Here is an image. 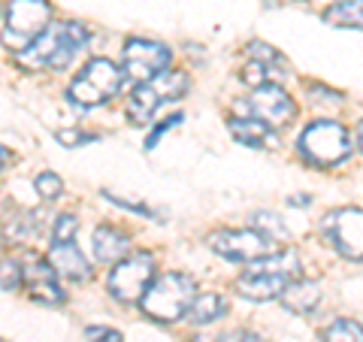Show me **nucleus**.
Returning a JSON list of instances; mask_svg holds the SVG:
<instances>
[{
    "instance_id": "473e14b6",
    "label": "nucleus",
    "mask_w": 363,
    "mask_h": 342,
    "mask_svg": "<svg viewBox=\"0 0 363 342\" xmlns=\"http://www.w3.org/2000/svg\"><path fill=\"white\" fill-rule=\"evenodd\" d=\"M291 203H294V206H300V203H303V206H306V203H309V197H306V194H303V197H294Z\"/></svg>"
},
{
    "instance_id": "72a5a7b5",
    "label": "nucleus",
    "mask_w": 363,
    "mask_h": 342,
    "mask_svg": "<svg viewBox=\"0 0 363 342\" xmlns=\"http://www.w3.org/2000/svg\"><path fill=\"white\" fill-rule=\"evenodd\" d=\"M0 342H4V339H0Z\"/></svg>"
},
{
    "instance_id": "dca6fc26",
    "label": "nucleus",
    "mask_w": 363,
    "mask_h": 342,
    "mask_svg": "<svg viewBox=\"0 0 363 342\" xmlns=\"http://www.w3.org/2000/svg\"><path fill=\"white\" fill-rule=\"evenodd\" d=\"M279 300L285 309L291 312H297V315H306V312H312L318 303H321V288H318V282H288L285 288H281L279 294Z\"/></svg>"
},
{
    "instance_id": "423d86ee",
    "label": "nucleus",
    "mask_w": 363,
    "mask_h": 342,
    "mask_svg": "<svg viewBox=\"0 0 363 342\" xmlns=\"http://www.w3.org/2000/svg\"><path fill=\"white\" fill-rule=\"evenodd\" d=\"M52 18V6L45 0H9L4 43L13 52H21L40 37Z\"/></svg>"
},
{
    "instance_id": "f257e3e1",
    "label": "nucleus",
    "mask_w": 363,
    "mask_h": 342,
    "mask_svg": "<svg viewBox=\"0 0 363 342\" xmlns=\"http://www.w3.org/2000/svg\"><path fill=\"white\" fill-rule=\"evenodd\" d=\"M91 33L79 21H61V25H45V31L33 40L28 49H21L16 55V61L25 70H61L73 61V55L88 45Z\"/></svg>"
},
{
    "instance_id": "cd10ccee",
    "label": "nucleus",
    "mask_w": 363,
    "mask_h": 342,
    "mask_svg": "<svg viewBox=\"0 0 363 342\" xmlns=\"http://www.w3.org/2000/svg\"><path fill=\"white\" fill-rule=\"evenodd\" d=\"M85 339H88V342H124L118 330L104 327V324H91V327H85Z\"/></svg>"
},
{
    "instance_id": "ddd939ff",
    "label": "nucleus",
    "mask_w": 363,
    "mask_h": 342,
    "mask_svg": "<svg viewBox=\"0 0 363 342\" xmlns=\"http://www.w3.org/2000/svg\"><path fill=\"white\" fill-rule=\"evenodd\" d=\"M49 267L55 270V276H64V279H88L91 276V264L85 260V255L79 252L73 243H55L52 252H49Z\"/></svg>"
},
{
    "instance_id": "c85d7f7f",
    "label": "nucleus",
    "mask_w": 363,
    "mask_h": 342,
    "mask_svg": "<svg viewBox=\"0 0 363 342\" xmlns=\"http://www.w3.org/2000/svg\"><path fill=\"white\" fill-rule=\"evenodd\" d=\"M182 121H185V116H173V118H167V121H161V128H155V133L149 136V143H145V145H149V149H152V145L157 143V140H161V136L169 131V128H176V124H182Z\"/></svg>"
},
{
    "instance_id": "412c9836",
    "label": "nucleus",
    "mask_w": 363,
    "mask_h": 342,
    "mask_svg": "<svg viewBox=\"0 0 363 342\" xmlns=\"http://www.w3.org/2000/svg\"><path fill=\"white\" fill-rule=\"evenodd\" d=\"M33 188H37V194L43 200H58L64 194V182L55 173H40L37 179H33Z\"/></svg>"
},
{
    "instance_id": "4468645a",
    "label": "nucleus",
    "mask_w": 363,
    "mask_h": 342,
    "mask_svg": "<svg viewBox=\"0 0 363 342\" xmlns=\"http://www.w3.org/2000/svg\"><path fill=\"white\" fill-rule=\"evenodd\" d=\"M130 252V236L118 231V227H97L94 231V255L100 264H118L121 258H128Z\"/></svg>"
},
{
    "instance_id": "7ed1b4c3",
    "label": "nucleus",
    "mask_w": 363,
    "mask_h": 342,
    "mask_svg": "<svg viewBox=\"0 0 363 342\" xmlns=\"http://www.w3.org/2000/svg\"><path fill=\"white\" fill-rule=\"evenodd\" d=\"M121 82L124 76L118 64H112L106 58H91L70 82V88H67V100L82 109H94L116 97Z\"/></svg>"
},
{
    "instance_id": "2f4dec72",
    "label": "nucleus",
    "mask_w": 363,
    "mask_h": 342,
    "mask_svg": "<svg viewBox=\"0 0 363 342\" xmlns=\"http://www.w3.org/2000/svg\"><path fill=\"white\" fill-rule=\"evenodd\" d=\"M6 161H9V152L4 149V145H0V170H4V164H6Z\"/></svg>"
},
{
    "instance_id": "f8f14e48",
    "label": "nucleus",
    "mask_w": 363,
    "mask_h": 342,
    "mask_svg": "<svg viewBox=\"0 0 363 342\" xmlns=\"http://www.w3.org/2000/svg\"><path fill=\"white\" fill-rule=\"evenodd\" d=\"M21 285H28V294L33 303L43 306H61L67 297L58 285V276L49 267V260H43L37 255H28L25 264H21Z\"/></svg>"
},
{
    "instance_id": "b1692460",
    "label": "nucleus",
    "mask_w": 363,
    "mask_h": 342,
    "mask_svg": "<svg viewBox=\"0 0 363 342\" xmlns=\"http://www.w3.org/2000/svg\"><path fill=\"white\" fill-rule=\"evenodd\" d=\"M55 140H58L64 149H79L82 143H94L97 136L85 133V131H76V128H61V131H55Z\"/></svg>"
},
{
    "instance_id": "aec40b11",
    "label": "nucleus",
    "mask_w": 363,
    "mask_h": 342,
    "mask_svg": "<svg viewBox=\"0 0 363 342\" xmlns=\"http://www.w3.org/2000/svg\"><path fill=\"white\" fill-rule=\"evenodd\" d=\"M321 342H363V330L351 318H336L333 324H327Z\"/></svg>"
},
{
    "instance_id": "7c9ffc66",
    "label": "nucleus",
    "mask_w": 363,
    "mask_h": 342,
    "mask_svg": "<svg viewBox=\"0 0 363 342\" xmlns=\"http://www.w3.org/2000/svg\"><path fill=\"white\" fill-rule=\"evenodd\" d=\"M106 197L112 200V203H118V206H124V209H136V212H140V215H152V209L149 206H143V203H130V200H124V197H116V194H106Z\"/></svg>"
},
{
    "instance_id": "2eb2a0df",
    "label": "nucleus",
    "mask_w": 363,
    "mask_h": 342,
    "mask_svg": "<svg viewBox=\"0 0 363 342\" xmlns=\"http://www.w3.org/2000/svg\"><path fill=\"white\" fill-rule=\"evenodd\" d=\"M285 285H288V276H252V272H242L236 279V294H242L245 300L264 303V300L279 297Z\"/></svg>"
},
{
    "instance_id": "0eeeda50",
    "label": "nucleus",
    "mask_w": 363,
    "mask_h": 342,
    "mask_svg": "<svg viewBox=\"0 0 363 342\" xmlns=\"http://www.w3.org/2000/svg\"><path fill=\"white\" fill-rule=\"evenodd\" d=\"M152 279H155V255L152 252H133L128 258H121L116 264V270L109 272V294L116 300H124V303L140 300Z\"/></svg>"
},
{
    "instance_id": "6e6552de",
    "label": "nucleus",
    "mask_w": 363,
    "mask_h": 342,
    "mask_svg": "<svg viewBox=\"0 0 363 342\" xmlns=\"http://www.w3.org/2000/svg\"><path fill=\"white\" fill-rule=\"evenodd\" d=\"M321 233L327 236V243L342 258L348 260H360L363 255V215L357 206H342L324 215L321 221Z\"/></svg>"
},
{
    "instance_id": "bb28decb",
    "label": "nucleus",
    "mask_w": 363,
    "mask_h": 342,
    "mask_svg": "<svg viewBox=\"0 0 363 342\" xmlns=\"http://www.w3.org/2000/svg\"><path fill=\"white\" fill-rule=\"evenodd\" d=\"M252 221H255V231H257V233L269 231V239H272V236H288V231L276 221V215H269V212H257ZM264 236H267V233H264Z\"/></svg>"
},
{
    "instance_id": "5701e85b",
    "label": "nucleus",
    "mask_w": 363,
    "mask_h": 342,
    "mask_svg": "<svg viewBox=\"0 0 363 342\" xmlns=\"http://www.w3.org/2000/svg\"><path fill=\"white\" fill-rule=\"evenodd\" d=\"M269 79H272V67H267V64L252 61V64H245V67H242V82H245V85L264 88V85H272Z\"/></svg>"
},
{
    "instance_id": "a878e982",
    "label": "nucleus",
    "mask_w": 363,
    "mask_h": 342,
    "mask_svg": "<svg viewBox=\"0 0 363 342\" xmlns=\"http://www.w3.org/2000/svg\"><path fill=\"white\" fill-rule=\"evenodd\" d=\"M248 55H252V61H260L267 67L281 64V55L272 49V45H267V43H248Z\"/></svg>"
},
{
    "instance_id": "f03ea898",
    "label": "nucleus",
    "mask_w": 363,
    "mask_h": 342,
    "mask_svg": "<svg viewBox=\"0 0 363 342\" xmlns=\"http://www.w3.org/2000/svg\"><path fill=\"white\" fill-rule=\"evenodd\" d=\"M194 297H197V285L191 276H185V272H161V276L152 279L149 288L143 291L140 306L155 321L173 324L188 312V306Z\"/></svg>"
},
{
    "instance_id": "9d476101",
    "label": "nucleus",
    "mask_w": 363,
    "mask_h": 342,
    "mask_svg": "<svg viewBox=\"0 0 363 342\" xmlns=\"http://www.w3.org/2000/svg\"><path fill=\"white\" fill-rule=\"evenodd\" d=\"M206 246L215 255L230 258V260H245V264H252V260L276 252L272 239L257 233L255 227H248V231H215V233L206 236Z\"/></svg>"
},
{
    "instance_id": "20e7f679",
    "label": "nucleus",
    "mask_w": 363,
    "mask_h": 342,
    "mask_svg": "<svg viewBox=\"0 0 363 342\" xmlns=\"http://www.w3.org/2000/svg\"><path fill=\"white\" fill-rule=\"evenodd\" d=\"M300 155L318 167H333L351 155L348 131L339 121H312L300 133Z\"/></svg>"
},
{
    "instance_id": "9b49d317",
    "label": "nucleus",
    "mask_w": 363,
    "mask_h": 342,
    "mask_svg": "<svg viewBox=\"0 0 363 342\" xmlns=\"http://www.w3.org/2000/svg\"><path fill=\"white\" fill-rule=\"evenodd\" d=\"M169 64V49L157 40H128L124 45V67L121 76L130 82H149L157 73H164Z\"/></svg>"
},
{
    "instance_id": "6ab92c4d",
    "label": "nucleus",
    "mask_w": 363,
    "mask_h": 342,
    "mask_svg": "<svg viewBox=\"0 0 363 342\" xmlns=\"http://www.w3.org/2000/svg\"><path fill=\"white\" fill-rule=\"evenodd\" d=\"M324 21L333 28H360L363 21V6L360 0H336V4L324 13Z\"/></svg>"
},
{
    "instance_id": "1a4fd4ad",
    "label": "nucleus",
    "mask_w": 363,
    "mask_h": 342,
    "mask_svg": "<svg viewBox=\"0 0 363 342\" xmlns=\"http://www.w3.org/2000/svg\"><path fill=\"white\" fill-rule=\"evenodd\" d=\"M242 116L260 121L264 128L269 131H279V128H288L297 116V104L291 100V94L279 85H264V88H255V94L248 97V104L240 109Z\"/></svg>"
},
{
    "instance_id": "c756f323",
    "label": "nucleus",
    "mask_w": 363,
    "mask_h": 342,
    "mask_svg": "<svg viewBox=\"0 0 363 342\" xmlns=\"http://www.w3.org/2000/svg\"><path fill=\"white\" fill-rule=\"evenodd\" d=\"M218 342H264V339L255 336L252 330H230V333L218 336Z\"/></svg>"
},
{
    "instance_id": "393cba45",
    "label": "nucleus",
    "mask_w": 363,
    "mask_h": 342,
    "mask_svg": "<svg viewBox=\"0 0 363 342\" xmlns=\"http://www.w3.org/2000/svg\"><path fill=\"white\" fill-rule=\"evenodd\" d=\"M76 231H79L76 215H58L55 219V243H73Z\"/></svg>"
},
{
    "instance_id": "f3484780",
    "label": "nucleus",
    "mask_w": 363,
    "mask_h": 342,
    "mask_svg": "<svg viewBox=\"0 0 363 342\" xmlns=\"http://www.w3.org/2000/svg\"><path fill=\"white\" fill-rule=\"evenodd\" d=\"M230 133H233L236 143L248 145V149H260V145H272V143H276V136H272L269 128H264L260 121L248 118V116L230 118Z\"/></svg>"
},
{
    "instance_id": "39448f33",
    "label": "nucleus",
    "mask_w": 363,
    "mask_h": 342,
    "mask_svg": "<svg viewBox=\"0 0 363 342\" xmlns=\"http://www.w3.org/2000/svg\"><path fill=\"white\" fill-rule=\"evenodd\" d=\"M188 91V76L179 73V70H164L157 73L155 79H149V82H143L140 88L130 94V118L136 124H149L152 116L157 112V106L164 104H173V100H179L182 94Z\"/></svg>"
},
{
    "instance_id": "4be33fe9",
    "label": "nucleus",
    "mask_w": 363,
    "mask_h": 342,
    "mask_svg": "<svg viewBox=\"0 0 363 342\" xmlns=\"http://www.w3.org/2000/svg\"><path fill=\"white\" fill-rule=\"evenodd\" d=\"M0 288L16 291L21 288V264L13 258H0Z\"/></svg>"
},
{
    "instance_id": "a211bd4d",
    "label": "nucleus",
    "mask_w": 363,
    "mask_h": 342,
    "mask_svg": "<svg viewBox=\"0 0 363 342\" xmlns=\"http://www.w3.org/2000/svg\"><path fill=\"white\" fill-rule=\"evenodd\" d=\"M227 312V303L221 294H215V291H206V294H197L194 300H191L188 306V318L194 324H212V321H218V318Z\"/></svg>"
}]
</instances>
